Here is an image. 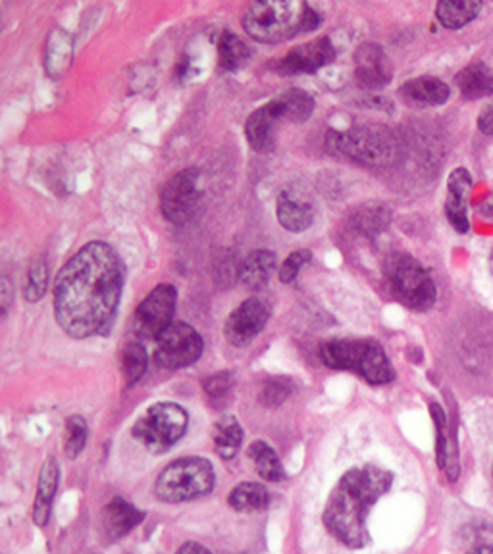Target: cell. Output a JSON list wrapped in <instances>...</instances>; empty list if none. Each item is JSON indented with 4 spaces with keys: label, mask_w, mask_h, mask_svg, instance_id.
<instances>
[{
    "label": "cell",
    "mask_w": 493,
    "mask_h": 554,
    "mask_svg": "<svg viewBox=\"0 0 493 554\" xmlns=\"http://www.w3.org/2000/svg\"><path fill=\"white\" fill-rule=\"evenodd\" d=\"M124 264L108 243L83 245L54 281V318L72 339L106 335L118 314Z\"/></svg>",
    "instance_id": "cell-1"
},
{
    "label": "cell",
    "mask_w": 493,
    "mask_h": 554,
    "mask_svg": "<svg viewBox=\"0 0 493 554\" xmlns=\"http://www.w3.org/2000/svg\"><path fill=\"white\" fill-rule=\"evenodd\" d=\"M391 483L393 474L390 470L374 464H364L345 472L322 514L326 529L345 547L363 549L370 541V508L390 491Z\"/></svg>",
    "instance_id": "cell-2"
},
{
    "label": "cell",
    "mask_w": 493,
    "mask_h": 554,
    "mask_svg": "<svg viewBox=\"0 0 493 554\" xmlns=\"http://www.w3.org/2000/svg\"><path fill=\"white\" fill-rule=\"evenodd\" d=\"M320 22V14L307 2L268 0L251 4L243 16V29L257 43L278 45L301 33L314 31Z\"/></svg>",
    "instance_id": "cell-3"
},
{
    "label": "cell",
    "mask_w": 493,
    "mask_h": 554,
    "mask_svg": "<svg viewBox=\"0 0 493 554\" xmlns=\"http://www.w3.org/2000/svg\"><path fill=\"white\" fill-rule=\"evenodd\" d=\"M320 358L328 368L353 372L372 385H388L395 379L388 354L374 339H328L320 345Z\"/></svg>",
    "instance_id": "cell-4"
},
{
    "label": "cell",
    "mask_w": 493,
    "mask_h": 554,
    "mask_svg": "<svg viewBox=\"0 0 493 554\" xmlns=\"http://www.w3.org/2000/svg\"><path fill=\"white\" fill-rule=\"evenodd\" d=\"M314 108H316V102L307 91L303 89L286 91L280 97L257 108L249 116L245 124V137L255 151L270 152L276 143V137H274L276 126L280 122L305 124L311 118Z\"/></svg>",
    "instance_id": "cell-5"
},
{
    "label": "cell",
    "mask_w": 493,
    "mask_h": 554,
    "mask_svg": "<svg viewBox=\"0 0 493 554\" xmlns=\"http://www.w3.org/2000/svg\"><path fill=\"white\" fill-rule=\"evenodd\" d=\"M384 274L393 297L409 310L426 312L436 304V283L415 256L407 252H393L386 258Z\"/></svg>",
    "instance_id": "cell-6"
},
{
    "label": "cell",
    "mask_w": 493,
    "mask_h": 554,
    "mask_svg": "<svg viewBox=\"0 0 493 554\" xmlns=\"http://www.w3.org/2000/svg\"><path fill=\"white\" fill-rule=\"evenodd\" d=\"M216 483L214 468L207 458L187 456L168 464L158 476L156 497L164 503H185L208 495Z\"/></svg>",
    "instance_id": "cell-7"
},
{
    "label": "cell",
    "mask_w": 493,
    "mask_h": 554,
    "mask_svg": "<svg viewBox=\"0 0 493 554\" xmlns=\"http://www.w3.org/2000/svg\"><path fill=\"white\" fill-rule=\"evenodd\" d=\"M189 414L176 403H156L135 422L131 435L145 445L149 453L170 451L187 431Z\"/></svg>",
    "instance_id": "cell-8"
},
{
    "label": "cell",
    "mask_w": 493,
    "mask_h": 554,
    "mask_svg": "<svg viewBox=\"0 0 493 554\" xmlns=\"http://www.w3.org/2000/svg\"><path fill=\"white\" fill-rule=\"evenodd\" d=\"M326 147L332 154L345 156L364 166H386L395 152L390 137L372 129L330 131Z\"/></svg>",
    "instance_id": "cell-9"
},
{
    "label": "cell",
    "mask_w": 493,
    "mask_h": 554,
    "mask_svg": "<svg viewBox=\"0 0 493 554\" xmlns=\"http://www.w3.org/2000/svg\"><path fill=\"white\" fill-rule=\"evenodd\" d=\"M201 174L197 168H187L172 177L162 193H160V208L168 222L176 226L189 224L201 206Z\"/></svg>",
    "instance_id": "cell-10"
},
{
    "label": "cell",
    "mask_w": 493,
    "mask_h": 554,
    "mask_svg": "<svg viewBox=\"0 0 493 554\" xmlns=\"http://www.w3.org/2000/svg\"><path fill=\"white\" fill-rule=\"evenodd\" d=\"M203 351V337L185 322H172L156 337L155 360L166 370H180L195 364Z\"/></svg>",
    "instance_id": "cell-11"
},
{
    "label": "cell",
    "mask_w": 493,
    "mask_h": 554,
    "mask_svg": "<svg viewBox=\"0 0 493 554\" xmlns=\"http://www.w3.org/2000/svg\"><path fill=\"white\" fill-rule=\"evenodd\" d=\"M178 304V291L170 283H160L139 304L131 318V331L139 339H156L172 324Z\"/></svg>",
    "instance_id": "cell-12"
},
{
    "label": "cell",
    "mask_w": 493,
    "mask_h": 554,
    "mask_svg": "<svg viewBox=\"0 0 493 554\" xmlns=\"http://www.w3.org/2000/svg\"><path fill=\"white\" fill-rule=\"evenodd\" d=\"M270 320V306L259 297H251L239 304L224 324V337L234 347L251 345Z\"/></svg>",
    "instance_id": "cell-13"
},
{
    "label": "cell",
    "mask_w": 493,
    "mask_h": 554,
    "mask_svg": "<svg viewBox=\"0 0 493 554\" xmlns=\"http://www.w3.org/2000/svg\"><path fill=\"white\" fill-rule=\"evenodd\" d=\"M334 60H336V47L332 39L324 35L291 49L282 60H278L276 68L287 76L314 74L320 68L332 64Z\"/></svg>",
    "instance_id": "cell-14"
},
{
    "label": "cell",
    "mask_w": 493,
    "mask_h": 554,
    "mask_svg": "<svg viewBox=\"0 0 493 554\" xmlns=\"http://www.w3.org/2000/svg\"><path fill=\"white\" fill-rule=\"evenodd\" d=\"M355 77L357 83L368 89H382L386 87L393 77V66H391L390 56L386 51L376 45V43H363L355 51Z\"/></svg>",
    "instance_id": "cell-15"
},
{
    "label": "cell",
    "mask_w": 493,
    "mask_h": 554,
    "mask_svg": "<svg viewBox=\"0 0 493 554\" xmlns=\"http://www.w3.org/2000/svg\"><path fill=\"white\" fill-rule=\"evenodd\" d=\"M145 520V512L133 504L116 497L106 504L101 516V533L106 543H116L126 537L131 529L137 528Z\"/></svg>",
    "instance_id": "cell-16"
},
{
    "label": "cell",
    "mask_w": 493,
    "mask_h": 554,
    "mask_svg": "<svg viewBox=\"0 0 493 554\" xmlns=\"http://www.w3.org/2000/svg\"><path fill=\"white\" fill-rule=\"evenodd\" d=\"M472 189V177L465 168H457L447 181V201L445 214L449 224L459 233H467L470 229L468 220V193Z\"/></svg>",
    "instance_id": "cell-17"
},
{
    "label": "cell",
    "mask_w": 493,
    "mask_h": 554,
    "mask_svg": "<svg viewBox=\"0 0 493 554\" xmlns=\"http://www.w3.org/2000/svg\"><path fill=\"white\" fill-rule=\"evenodd\" d=\"M58 479H60V468L54 456H49L43 462L41 474H39V485H37V497L33 504V522L43 528L49 524L51 520L52 503L56 497V489H58Z\"/></svg>",
    "instance_id": "cell-18"
},
{
    "label": "cell",
    "mask_w": 493,
    "mask_h": 554,
    "mask_svg": "<svg viewBox=\"0 0 493 554\" xmlns=\"http://www.w3.org/2000/svg\"><path fill=\"white\" fill-rule=\"evenodd\" d=\"M276 216L284 229L291 233H303L314 222V208L307 199H301L297 195H291L284 191L278 197L276 204Z\"/></svg>",
    "instance_id": "cell-19"
},
{
    "label": "cell",
    "mask_w": 493,
    "mask_h": 554,
    "mask_svg": "<svg viewBox=\"0 0 493 554\" xmlns=\"http://www.w3.org/2000/svg\"><path fill=\"white\" fill-rule=\"evenodd\" d=\"M278 268L276 254L272 251H253L239 264V279L251 291L264 289Z\"/></svg>",
    "instance_id": "cell-20"
},
{
    "label": "cell",
    "mask_w": 493,
    "mask_h": 554,
    "mask_svg": "<svg viewBox=\"0 0 493 554\" xmlns=\"http://www.w3.org/2000/svg\"><path fill=\"white\" fill-rule=\"evenodd\" d=\"M74 58V39L64 29H54L47 41L45 72L51 79H62L68 74Z\"/></svg>",
    "instance_id": "cell-21"
},
{
    "label": "cell",
    "mask_w": 493,
    "mask_h": 554,
    "mask_svg": "<svg viewBox=\"0 0 493 554\" xmlns=\"http://www.w3.org/2000/svg\"><path fill=\"white\" fill-rule=\"evenodd\" d=\"M432 420L436 426V460L438 466L443 472H447L449 479L459 478V456H457V447H453V441L449 437V428H447V416L443 412L442 406L438 403L430 404Z\"/></svg>",
    "instance_id": "cell-22"
},
{
    "label": "cell",
    "mask_w": 493,
    "mask_h": 554,
    "mask_svg": "<svg viewBox=\"0 0 493 554\" xmlns=\"http://www.w3.org/2000/svg\"><path fill=\"white\" fill-rule=\"evenodd\" d=\"M399 93L409 101L426 104V106H440L443 102H447L451 95L447 83H443L438 77L430 76L415 77L403 83Z\"/></svg>",
    "instance_id": "cell-23"
},
{
    "label": "cell",
    "mask_w": 493,
    "mask_h": 554,
    "mask_svg": "<svg viewBox=\"0 0 493 554\" xmlns=\"http://www.w3.org/2000/svg\"><path fill=\"white\" fill-rule=\"evenodd\" d=\"M455 83L461 97L467 101H480L493 93L492 70L482 62L470 64L465 70H461L455 77Z\"/></svg>",
    "instance_id": "cell-24"
},
{
    "label": "cell",
    "mask_w": 493,
    "mask_h": 554,
    "mask_svg": "<svg viewBox=\"0 0 493 554\" xmlns=\"http://www.w3.org/2000/svg\"><path fill=\"white\" fill-rule=\"evenodd\" d=\"M482 10L478 0H443L436 6V18L447 29H461L470 24Z\"/></svg>",
    "instance_id": "cell-25"
},
{
    "label": "cell",
    "mask_w": 493,
    "mask_h": 554,
    "mask_svg": "<svg viewBox=\"0 0 493 554\" xmlns=\"http://www.w3.org/2000/svg\"><path fill=\"white\" fill-rule=\"evenodd\" d=\"M214 439V449L224 460H232L239 453L241 443H243V429L239 426L237 418L232 414H226L218 418L212 431Z\"/></svg>",
    "instance_id": "cell-26"
},
{
    "label": "cell",
    "mask_w": 493,
    "mask_h": 554,
    "mask_svg": "<svg viewBox=\"0 0 493 554\" xmlns=\"http://www.w3.org/2000/svg\"><path fill=\"white\" fill-rule=\"evenodd\" d=\"M253 56L251 47L232 31H224L218 39V64L224 72H234L245 66Z\"/></svg>",
    "instance_id": "cell-27"
},
{
    "label": "cell",
    "mask_w": 493,
    "mask_h": 554,
    "mask_svg": "<svg viewBox=\"0 0 493 554\" xmlns=\"http://www.w3.org/2000/svg\"><path fill=\"white\" fill-rule=\"evenodd\" d=\"M228 503L235 512H262L270 504V493L262 483L245 481L230 493Z\"/></svg>",
    "instance_id": "cell-28"
},
{
    "label": "cell",
    "mask_w": 493,
    "mask_h": 554,
    "mask_svg": "<svg viewBox=\"0 0 493 554\" xmlns=\"http://www.w3.org/2000/svg\"><path fill=\"white\" fill-rule=\"evenodd\" d=\"M249 458L253 460L260 478L266 481H282L286 479V470L276 451L266 441H255L249 447Z\"/></svg>",
    "instance_id": "cell-29"
},
{
    "label": "cell",
    "mask_w": 493,
    "mask_h": 554,
    "mask_svg": "<svg viewBox=\"0 0 493 554\" xmlns=\"http://www.w3.org/2000/svg\"><path fill=\"white\" fill-rule=\"evenodd\" d=\"M147 366H149V354L141 343L131 341L122 349V374L128 387H133L145 376Z\"/></svg>",
    "instance_id": "cell-30"
},
{
    "label": "cell",
    "mask_w": 493,
    "mask_h": 554,
    "mask_svg": "<svg viewBox=\"0 0 493 554\" xmlns=\"http://www.w3.org/2000/svg\"><path fill=\"white\" fill-rule=\"evenodd\" d=\"M49 287V268L43 258H37L31 262L27 270L26 287H24V297L27 303H39Z\"/></svg>",
    "instance_id": "cell-31"
},
{
    "label": "cell",
    "mask_w": 493,
    "mask_h": 554,
    "mask_svg": "<svg viewBox=\"0 0 493 554\" xmlns=\"http://www.w3.org/2000/svg\"><path fill=\"white\" fill-rule=\"evenodd\" d=\"M297 391V383L291 378H270L264 387H262V393H260V403L264 406H280V404L286 403L287 399Z\"/></svg>",
    "instance_id": "cell-32"
},
{
    "label": "cell",
    "mask_w": 493,
    "mask_h": 554,
    "mask_svg": "<svg viewBox=\"0 0 493 554\" xmlns=\"http://www.w3.org/2000/svg\"><path fill=\"white\" fill-rule=\"evenodd\" d=\"M66 431H68L66 456L70 460H74L85 449V443H87V422L81 416H70L66 420Z\"/></svg>",
    "instance_id": "cell-33"
},
{
    "label": "cell",
    "mask_w": 493,
    "mask_h": 554,
    "mask_svg": "<svg viewBox=\"0 0 493 554\" xmlns=\"http://www.w3.org/2000/svg\"><path fill=\"white\" fill-rule=\"evenodd\" d=\"M235 378L232 372H220L205 379V391L214 404L226 403L234 389Z\"/></svg>",
    "instance_id": "cell-34"
},
{
    "label": "cell",
    "mask_w": 493,
    "mask_h": 554,
    "mask_svg": "<svg viewBox=\"0 0 493 554\" xmlns=\"http://www.w3.org/2000/svg\"><path fill=\"white\" fill-rule=\"evenodd\" d=\"M311 260L312 252L309 249H299V251L291 252L284 260L282 268H280V274H278L280 281L282 283H293L299 276L301 268L307 266Z\"/></svg>",
    "instance_id": "cell-35"
},
{
    "label": "cell",
    "mask_w": 493,
    "mask_h": 554,
    "mask_svg": "<svg viewBox=\"0 0 493 554\" xmlns=\"http://www.w3.org/2000/svg\"><path fill=\"white\" fill-rule=\"evenodd\" d=\"M478 129L484 133V135H493V104H490L488 108H484L478 116Z\"/></svg>",
    "instance_id": "cell-36"
},
{
    "label": "cell",
    "mask_w": 493,
    "mask_h": 554,
    "mask_svg": "<svg viewBox=\"0 0 493 554\" xmlns=\"http://www.w3.org/2000/svg\"><path fill=\"white\" fill-rule=\"evenodd\" d=\"M0 297H2V312L6 314L8 308H10V299H12V285H10L8 277H2V293H0Z\"/></svg>",
    "instance_id": "cell-37"
},
{
    "label": "cell",
    "mask_w": 493,
    "mask_h": 554,
    "mask_svg": "<svg viewBox=\"0 0 493 554\" xmlns=\"http://www.w3.org/2000/svg\"><path fill=\"white\" fill-rule=\"evenodd\" d=\"M176 554H212L207 547H203L201 543H185Z\"/></svg>",
    "instance_id": "cell-38"
},
{
    "label": "cell",
    "mask_w": 493,
    "mask_h": 554,
    "mask_svg": "<svg viewBox=\"0 0 493 554\" xmlns=\"http://www.w3.org/2000/svg\"><path fill=\"white\" fill-rule=\"evenodd\" d=\"M478 210H480L482 214H486V216H493V195L490 199H488V201L482 202Z\"/></svg>",
    "instance_id": "cell-39"
},
{
    "label": "cell",
    "mask_w": 493,
    "mask_h": 554,
    "mask_svg": "<svg viewBox=\"0 0 493 554\" xmlns=\"http://www.w3.org/2000/svg\"><path fill=\"white\" fill-rule=\"evenodd\" d=\"M468 554H493V547H478Z\"/></svg>",
    "instance_id": "cell-40"
},
{
    "label": "cell",
    "mask_w": 493,
    "mask_h": 554,
    "mask_svg": "<svg viewBox=\"0 0 493 554\" xmlns=\"http://www.w3.org/2000/svg\"><path fill=\"white\" fill-rule=\"evenodd\" d=\"M490 262H492V272H493V252H492V258H490Z\"/></svg>",
    "instance_id": "cell-41"
}]
</instances>
